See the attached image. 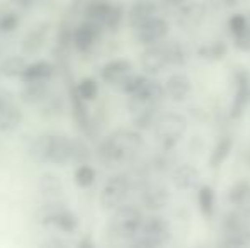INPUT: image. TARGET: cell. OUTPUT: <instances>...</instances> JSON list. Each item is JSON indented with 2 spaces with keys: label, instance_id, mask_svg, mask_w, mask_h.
I'll list each match as a JSON object with an SVG mask.
<instances>
[{
  "label": "cell",
  "instance_id": "5",
  "mask_svg": "<svg viewBox=\"0 0 250 248\" xmlns=\"http://www.w3.org/2000/svg\"><path fill=\"white\" fill-rule=\"evenodd\" d=\"M38 223L43 226H53V228H58L60 231L65 233H73L79 226V219L77 216L70 211L68 208H65L63 204L56 201H50L46 206L38 211Z\"/></svg>",
  "mask_w": 250,
  "mask_h": 248
},
{
  "label": "cell",
  "instance_id": "37",
  "mask_svg": "<svg viewBox=\"0 0 250 248\" xmlns=\"http://www.w3.org/2000/svg\"><path fill=\"white\" fill-rule=\"evenodd\" d=\"M19 27V16L14 12H7L0 17V31L3 33H12Z\"/></svg>",
  "mask_w": 250,
  "mask_h": 248
},
{
  "label": "cell",
  "instance_id": "23",
  "mask_svg": "<svg viewBox=\"0 0 250 248\" xmlns=\"http://www.w3.org/2000/svg\"><path fill=\"white\" fill-rule=\"evenodd\" d=\"M235 146V141L231 136H221V138H218V141L214 143L213 150H211V155H209V167L211 169H218V167H221L225 162H227V158L230 156L231 150H233Z\"/></svg>",
  "mask_w": 250,
  "mask_h": 248
},
{
  "label": "cell",
  "instance_id": "19",
  "mask_svg": "<svg viewBox=\"0 0 250 248\" xmlns=\"http://www.w3.org/2000/svg\"><path fill=\"white\" fill-rule=\"evenodd\" d=\"M221 235L228 236L233 235V233H238L242 229L250 228V218L245 216L244 212H240L238 209H233V211H228L227 214L221 219Z\"/></svg>",
  "mask_w": 250,
  "mask_h": 248
},
{
  "label": "cell",
  "instance_id": "35",
  "mask_svg": "<svg viewBox=\"0 0 250 248\" xmlns=\"http://www.w3.org/2000/svg\"><path fill=\"white\" fill-rule=\"evenodd\" d=\"M199 55L204 58H209V60H221L227 55V46H225L223 41H216V43H211L208 46H204L199 51Z\"/></svg>",
  "mask_w": 250,
  "mask_h": 248
},
{
  "label": "cell",
  "instance_id": "32",
  "mask_svg": "<svg viewBox=\"0 0 250 248\" xmlns=\"http://www.w3.org/2000/svg\"><path fill=\"white\" fill-rule=\"evenodd\" d=\"M92 158V150L89 148L83 139L73 138V146H72V163L75 165H83L89 163V160Z\"/></svg>",
  "mask_w": 250,
  "mask_h": 248
},
{
  "label": "cell",
  "instance_id": "18",
  "mask_svg": "<svg viewBox=\"0 0 250 248\" xmlns=\"http://www.w3.org/2000/svg\"><path fill=\"white\" fill-rule=\"evenodd\" d=\"M21 102L26 106H38L50 99V87L46 82H27L19 92Z\"/></svg>",
  "mask_w": 250,
  "mask_h": 248
},
{
  "label": "cell",
  "instance_id": "9",
  "mask_svg": "<svg viewBox=\"0 0 250 248\" xmlns=\"http://www.w3.org/2000/svg\"><path fill=\"white\" fill-rule=\"evenodd\" d=\"M235 90H233V99H231L230 106V116L233 119H240L244 116L247 104L250 99V75L245 70H237L233 76Z\"/></svg>",
  "mask_w": 250,
  "mask_h": 248
},
{
  "label": "cell",
  "instance_id": "3",
  "mask_svg": "<svg viewBox=\"0 0 250 248\" xmlns=\"http://www.w3.org/2000/svg\"><path fill=\"white\" fill-rule=\"evenodd\" d=\"M188 131V119L177 113H164L153 126L155 141L162 148V152L174 150Z\"/></svg>",
  "mask_w": 250,
  "mask_h": 248
},
{
  "label": "cell",
  "instance_id": "21",
  "mask_svg": "<svg viewBox=\"0 0 250 248\" xmlns=\"http://www.w3.org/2000/svg\"><path fill=\"white\" fill-rule=\"evenodd\" d=\"M112 5H114V3L109 2V0H90L85 7L87 20L104 27L105 20H107L109 14H111V10H112Z\"/></svg>",
  "mask_w": 250,
  "mask_h": 248
},
{
  "label": "cell",
  "instance_id": "34",
  "mask_svg": "<svg viewBox=\"0 0 250 248\" xmlns=\"http://www.w3.org/2000/svg\"><path fill=\"white\" fill-rule=\"evenodd\" d=\"M249 27H250V19L242 12L233 14V16L228 19V29H230V33H231V38L242 34L244 31H247Z\"/></svg>",
  "mask_w": 250,
  "mask_h": 248
},
{
  "label": "cell",
  "instance_id": "45",
  "mask_svg": "<svg viewBox=\"0 0 250 248\" xmlns=\"http://www.w3.org/2000/svg\"><path fill=\"white\" fill-rule=\"evenodd\" d=\"M16 2L19 3L21 7H26V9H29V7L36 5V3H38V0H16Z\"/></svg>",
  "mask_w": 250,
  "mask_h": 248
},
{
  "label": "cell",
  "instance_id": "44",
  "mask_svg": "<svg viewBox=\"0 0 250 248\" xmlns=\"http://www.w3.org/2000/svg\"><path fill=\"white\" fill-rule=\"evenodd\" d=\"M77 248H96V242H94L90 236H83L79 242V247Z\"/></svg>",
  "mask_w": 250,
  "mask_h": 248
},
{
  "label": "cell",
  "instance_id": "46",
  "mask_svg": "<svg viewBox=\"0 0 250 248\" xmlns=\"http://www.w3.org/2000/svg\"><path fill=\"white\" fill-rule=\"evenodd\" d=\"M245 162H247V165L250 167V146L245 150Z\"/></svg>",
  "mask_w": 250,
  "mask_h": 248
},
{
  "label": "cell",
  "instance_id": "30",
  "mask_svg": "<svg viewBox=\"0 0 250 248\" xmlns=\"http://www.w3.org/2000/svg\"><path fill=\"white\" fill-rule=\"evenodd\" d=\"M165 43V50H167V57H168V65L170 66H182L188 61V51L182 46L179 41H164Z\"/></svg>",
  "mask_w": 250,
  "mask_h": 248
},
{
  "label": "cell",
  "instance_id": "26",
  "mask_svg": "<svg viewBox=\"0 0 250 248\" xmlns=\"http://www.w3.org/2000/svg\"><path fill=\"white\" fill-rule=\"evenodd\" d=\"M198 206L204 219L213 218L214 209H216V194H214V189L208 184L198 189Z\"/></svg>",
  "mask_w": 250,
  "mask_h": 248
},
{
  "label": "cell",
  "instance_id": "11",
  "mask_svg": "<svg viewBox=\"0 0 250 248\" xmlns=\"http://www.w3.org/2000/svg\"><path fill=\"white\" fill-rule=\"evenodd\" d=\"M158 16H160V5L157 2H153V0H138L128 10L126 20H128V26L136 31Z\"/></svg>",
  "mask_w": 250,
  "mask_h": 248
},
{
  "label": "cell",
  "instance_id": "12",
  "mask_svg": "<svg viewBox=\"0 0 250 248\" xmlns=\"http://www.w3.org/2000/svg\"><path fill=\"white\" fill-rule=\"evenodd\" d=\"M140 63H142V68L145 70L146 75H157V73L164 72L165 68H168L170 65H168L165 43H158L145 48V51L140 57Z\"/></svg>",
  "mask_w": 250,
  "mask_h": 248
},
{
  "label": "cell",
  "instance_id": "13",
  "mask_svg": "<svg viewBox=\"0 0 250 248\" xmlns=\"http://www.w3.org/2000/svg\"><path fill=\"white\" fill-rule=\"evenodd\" d=\"M164 87L167 99H170L172 102H184L192 92V80L189 78L188 73L175 72L167 76Z\"/></svg>",
  "mask_w": 250,
  "mask_h": 248
},
{
  "label": "cell",
  "instance_id": "16",
  "mask_svg": "<svg viewBox=\"0 0 250 248\" xmlns=\"http://www.w3.org/2000/svg\"><path fill=\"white\" fill-rule=\"evenodd\" d=\"M201 179L199 170L191 163H179L170 173V180L179 191H189L198 186Z\"/></svg>",
  "mask_w": 250,
  "mask_h": 248
},
{
  "label": "cell",
  "instance_id": "29",
  "mask_svg": "<svg viewBox=\"0 0 250 248\" xmlns=\"http://www.w3.org/2000/svg\"><path fill=\"white\" fill-rule=\"evenodd\" d=\"M73 90H75V94L82 100L90 102V100H94L99 95V83H97V80L92 78V76H85V78H82L80 82H77Z\"/></svg>",
  "mask_w": 250,
  "mask_h": 248
},
{
  "label": "cell",
  "instance_id": "1",
  "mask_svg": "<svg viewBox=\"0 0 250 248\" xmlns=\"http://www.w3.org/2000/svg\"><path fill=\"white\" fill-rule=\"evenodd\" d=\"M143 148V136L138 129L121 128L102 139L97 148V156L105 167L129 163L140 155Z\"/></svg>",
  "mask_w": 250,
  "mask_h": 248
},
{
  "label": "cell",
  "instance_id": "38",
  "mask_svg": "<svg viewBox=\"0 0 250 248\" xmlns=\"http://www.w3.org/2000/svg\"><path fill=\"white\" fill-rule=\"evenodd\" d=\"M233 44L238 51L250 53V27L242 34H238V36H233Z\"/></svg>",
  "mask_w": 250,
  "mask_h": 248
},
{
  "label": "cell",
  "instance_id": "47",
  "mask_svg": "<svg viewBox=\"0 0 250 248\" xmlns=\"http://www.w3.org/2000/svg\"><path fill=\"white\" fill-rule=\"evenodd\" d=\"M227 3H237V0H225Z\"/></svg>",
  "mask_w": 250,
  "mask_h": 248
},
{
  "label": "cell",
  "instance_id": "22",
  "mask_svg": "<svg viewBox=\"0 0 250 248\" xmlns=\"http://www.w3.org/2000/svg\"><path fill=\"white\" fill-rule=\"evenodd\" d=\"M38 189H40L41 195L48 201H56L63 192V182L56 173L46 172L40 177L38 180Z\"/></svg>",
  "mask_w": 250,
  "mask_h": 248
},
{
  "label": "cell",
  "instance_id": "27",
  "mask_svg": "<svg viewBox=\"0 0 250 248\" xmlns=\"http://www.w3.org/2000/svg\"><path fill=\"white\" fill-rule=\"evenodd\" d=\"M29 63L26 61V58L21 55H10V57L3 58V61L0 63V73L3 76L9 78H22L24 70L27 68Z\"/></svg>",
  "mask_w": 250,
  "mask_h": 248
},
{
  "label": "cell",
  "instance_id": "43",
  "mask_svg": "<svg viewBox=\"0 0 250 248\" xmlns=\"http://www.w3.org/2000/svg\"><path fill=\"white\" fill-rule=\"evenodd\" d=\"M235 209H238V211L244 212L245 216H249V218H250V192H249L247 197L244 199V202H242V204L238 206V208H235Z\"/></svg>",
  "mask_w": 250,
  "mask_h": 248
},
{
  "label": "cell",
  "instance_id": "24",
  "mask_svg": "<svg viewBox=\"0 0 250 248\" xmlns=\"http://www.w3.org/2000/svg\"><path fill=\"white\" fill-rule=\"evenodd\" d=\"M50 146H51V134H41L31 141L27 148V155L36 163H50Z\"/></svg>",
  "mask_w": 250,
  "mask_h": 248
},
{
  "label": "cell",
  "instance_id": "15",
  "mask_svg": "<svg viewBox=\"0 0 250 248\" xmlns=\"http://www.w3.org/2000/svg\"><path fill=\"white\" fill-rule=\"evenodd\" d=\"M72 146L73 138L65 134H51L50 146V163L55 165H70L72 163Z\"/></svg>",
  "mask_w": 250,
  "mask_h": 248
},
{
  "label": "cell",
  "instance_id": "28",
  "mask_svg": "<svg viewBox=\"0 0 250 248\" xmlns=\"http://www.w3.org/2000/svg\"><path fill=\"white\" fill-rule=\"evenodd\" d=\"M250 192V180H237L235 184H231L230 189L227 191V201L230 206L233 208H238V206L244 202V199L249 195Z\"/></svg>",
  "mask_w": 250,
  "mask_h": 248
},
{
  "label": "cell",
  "instance_id": "10",
  "mask_svg": "<svg viewBox=\"0 0 250 248\" xmlns=\"http://www.w3.org/2000/svg\"><path fill=\"white\" fill-rule=\"evenodd\" d=\"M133 75V65L126 58H116V60L107 61L101 68V78L107 85L121 87L129 76Z\"/></svg>",
  "mask_w": 250,
  "mask_h": 248
},
{
  "label": "cell",
  "instance_id": "39",
  "mask_svg": "<svg viewBox=\"0 0 250 248\" xmlns=\"http://www.w3.org/2000/svg\"><path fill=\"white\" fill-rule=\"evenodd\" d=\"M12 104H16V95L10 90L0 89V109H3L7 106H12Z\"/></svg>",
  "mask_w": 250,
  "mask_h": 248
},
{
  "label": "cell",
  "instance_id": "40",
  "mask_svg": "<svg viewBox=\"0 0 250 248\" xmlns=\"http://www.w3.org/2000/svg\"><path fill=\"white\" fill-rule=\"evenodd\" d=\"M128 248H158L157 245H153L151 242H148L146 238H143V236H136V238H133L131 242H129V247Z\"/></svg>",
  "mask_w": 250,
  "mask_h": 248
},
{
  "label": "cell",
  "instance_id": "2",
  "mask_svg": "<svg viewBox=\"0 0 250 248\" xmlns=\"http://www.w3.org/2000/svg\"><path fill=\"white\" fill-rule=\"evenodd\" d=\"M143 223H145V214L142 208L135 204H123L121 208L112 211V216L109 219V238L119 240V242H131L140 235Z\"/></svg>",
  "mask_w": 250,
  "mask_h": 248
},
{
  "label": "cell",
  "instance_id": "36",
  "mask_svg": "<svg viewBox=\"0 0 250 248\" xmlns=\"http://www.w3.org/2000/svg\"><path fill=\"white\" fill-rule=\"evenodd\" d=\"M123 19H125V10H123L121 5H116L114 3V5H112L111 14H109V17H107V20H105L104 27H107V29H111V31H116L119 26H121Z\"/></svg>",
  "mask_w": 250,
  "mask_h": 248
},
{
  "label": "cell",
  "instance_id": "25",
  "mask_svg": "<svg viewBox=\"0 0 250 248\" xmlns=\"http://www.w3.org/2000/svg\"><path fill=\"white\" fill-rule=\"evenodd\" d=\"M22 123V111L17 104L0 109V131L12 133Z\"/></svg>",
  "mask_w": 250,
  "mask_h": 248
},
{
  "label": "cell",
  "instance_id": "42",
  "mask_svg": "<svg viewBox=\"0 0 250 248\" xmlns=\"http://www.w3.org/2000/svg\"><path fill=\"white\" fill-rule=\"evenodd\" d=\"M158 2H160V5L164 7V9L172 10V9H182L188 0H158Z\"/></svg>",
  "mask_w": 250,
  "mask_h": 248
},
{
  "label": "cell",
  "instance_id": "33",
  "mask_svg": "<svg viewBox=\"0 0 250 248\" xmlns=\"http://www.w3.org/2000/svg\"><path fill=\"white\" fill-rule=\"evenodd\" d=\"M150 80L148 75H142V73H133L119 89L123 90V94H126L128 97H133L136 94L142 92V89L146 85V82Z\"/></svg>",
  "mask_w": 250,
  "mask_h": 248
},
{
  "label": "cell",
  "instance_id": "4",
  "mask_svg": "<svg viewBox=\"0 0 250 248\" xmlns=\"http://www.w3.org/2000/svg\"><path fill=\"white\" fill-rule=\"evenodd\" d=\"M133 189V179L129 173H114L104 184L99 195V204L104 211H116L128 199Z\"/></svg>",
  "mask_w": 250,
  "mask_h": 248
},
{
  "label": "cell",
  "instance_id": "20",
  "mask_svg": "<svg viewBox=\"0 0 250 248\" xmlns=\"http://www.w3.org/2000/svg\"><path fill=\"white\" fill-rule=\"evenodd\" d=\"M53 72H55V66H53L51 61L38 60L27 65V68L24 70V75L21 80L26 83L27 82H46L53 75Z\"/></svg>",
  "mask_w": 250,
  "mask_h": 248
},
{
  "label": "cell",
  "instance_id": "17",
  "mask_svg": "<svg viewBox=\"0 0 250 248\" xmlns=\"http://www.w3.org/2000/svg\"><path fill=\"white\" fill-rule=\"evenodd\" d=\"M48 34H50V24L48 22H41L38 26H34L22 38V44H21L22 51L26 55H36L44 46V43L48 39Z\"/></svg>",
  "mask_w": 250,
  "mask_h": 248
},
{
  "label": "cell",
  "instance_id": "6",
  "mask_svg": "<svg viewBox=\"0 0 250 248\" xmlns=\"http://www.w3.org/2000/svg\"><path fill=\"white\" fill-rule=\"evenodd\" d=\"M140 202L148 211H160L170 202V191L164 182L146 180L140 187Z\"/></svg>",
  "mask_w": 250,
  "mask_h": 248
},
{
  "label": "cell",
  "instance_id": "31",
  "mask_svg": "<svg viewBox=\"0 0 250 248\" xmlns=\"http://www.w3.org/2000/svg\"><path fill=\"white\" fill-rule=\"evenodd\" d=\"M97 179V172L92 165L89 163H83V165H77L75 172H73V180L79 187L82 189H87L90 186H94Z\"/></svg>",
  "mask_w": 250,
  "mask_h": 248
},
{
  "label": "cell",
  "instance_id": "7",
  "mask_svg": "<svg viewBox=\"0 0 250 248\" xmlns=\"http://www.w3.org/2000/svg\"><path fill=\"white\" fill-rule=\"evenodd\" d=\"M140 236H143V238H146L148 242L153 243V245L162 248L165 243L170 242V238H172L170 223L165 218H162V216L151 214L148 218H145V223H143V226H142Z\"/></svg>",
  "mask_w": 250,
  "mask_h": 248
},
{
  "label": "cell",
  "instance_id": "8",
  "mask_svg": "<svg viewBox=\"0 0 250 248\" xmlns=\"http://www.w3.org/2000/svg\"><path fill=\"white\" fill-rule=\"evenodd\" d=\"M170 31V24L167 19H164L162 16L151 19L150 22H146L145 26H142L140 29L135 31V38L140 44H143L145 48L153 46V44L164 43L168 36Z\"/></svg>",
  "mask_w": 250,
  "mask_h": 248
},
{
  "label": "cell",
  "instance_id": "14",
  "mask_svg": "<svg viewBox=\"0 0 250 248\" xmlns=\"http://www.w3.org/2000/svg\"><path fill=\"white\" fill-rule=\"evenodd\" d=\"M99 36H101V26L85 20V22L79 24V26L73 29L72 43L77 51L85 53V51L92 50L94 44H96L97 39H99Z\"/></svg>",
  "mask_w": 250,
  "mask_h": 248
},
{
  "label": "cell",
  "instance_id": "41",
  "mask_svg": "<svg viewBox=\"0 0 250 248\" xmlns=\"http://www.w3.org/2000/svg\"><path fill=\"white\" fill-rule=\"evenodd\" d=\"M40 248H68V245L62 238H48L46 242L41 243Z\"/></svg>",
  "mask_w": 250,
  "mask_h": 248
}]
</instances>
